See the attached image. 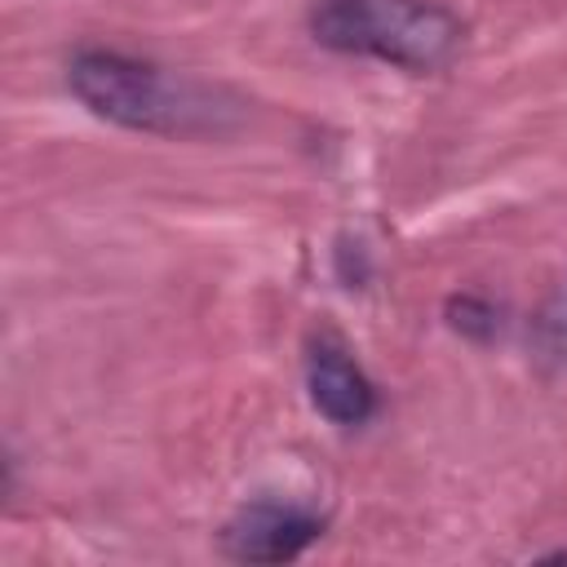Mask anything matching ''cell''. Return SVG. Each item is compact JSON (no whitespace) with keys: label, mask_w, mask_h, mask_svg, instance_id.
Instances as JSON below:
<instances>
[{"label":"cell","mask_w":567,"mask_h":567,"mask_svg":"<svg viewBox=\"0 0 567 567\" xmlns=\"http://www.w3.org/2000/svg\"><path fill=\"white\" fill-rule=\"evenodd\" d=\"M306 394L323 421L346 430L368 425L377 416V385L368 381L359 359L332 337H319L306 350Z\"/></svg>","instance_id":"4"},{"label":"cell","mask_w":567,"mask_h":567,"mask_svg":"<svg viewBox=\"0 0 567 567\" xmlns=\"http://www.w3.org/2000/svg\"><path fill=\"white\" fill-rule=\"evenodd\" d=\"M452 323L461 328V332H470V337H492L496 332V310L487 306V301H478V297H461V301H452Z\"/></svg>","instance_id":"6"},{"label":"cell","mask_w":567,"mask_h":567,"mask_svg":"<svg viewBox=\"0 0 567 567\" xmlns=\"http://www.w3.org/2000/svg\"><path fill=\"white\" fill-rule=\"evenodd\" d=\"M536 337H540L545 354L567 359V284L545 301V310H540V319H536Z\"/></svg>","instance_id":"5"},{"label":"cell","mask_w":567,"mask_h":567,"mask_svg":"<svg viewBox=\"0 0 567 567\" xmlns=\"http://www.w3.org/2000/svg\"><path fill=\"white\" fill-rule=\"evenodd\" d=\"M310 35L319 49L346 58H372L408 75L443 71L465 27L439 0H315Z\"/></svg>","instance_id":"2"},{"label":"cell","mask_w":567,"mask_h":567,"mask_svg":"<svg viewBox=\"0 0 567 567\" xmlns=\"http://www.w3.org/2000/svg\"><path fill=\"white\" fill-rule=\"evenodd\" d=\"M66 89L89 115L151 137H226L248 120L235 89L120 49H75Z\"/></svg>","instance_id":"1"},{"label":"cell","mask_w":567,"mask_h":567,"mask_svg":"<svg viewBox=\"0 0 567 567\" xmlns=\"http://www.w3.org/2000/svg\"><path fill=\"white\" fill-rule=\"evenodd\" d=\"M323 536V514L288 501H252L221 527V549L235 563H292Z\"/></svg>","instance_id":"3"}]
</instances>
